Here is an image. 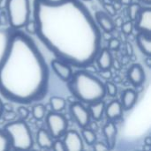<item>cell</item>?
I'll use <instances>...</instances> for the list:
<instances>
[{
    "label": "cell",
    "mask_w": 151,
    "mask_h": 151,
    "mask_svg": "<svg viewBox=\"0 0 151 151\" xmlns=\"http://www.w3.org/2000/svg\"><path fill=\"white\" fill-rule=\"evenodd\" d=\"M84 1H90V0H84Z\"/></svg>",
    "instance_id": "46"
},
{
    "label": "cell",
    "mask_w": 151,
    "mask_h": 151,
    "mask_svg": "<svg viewBox=\"0 0 151 151\" xmlns=\"http://www.w3.org/2000/svg\"><path fill=\"white\" fill-rule=\"evenodd\" d=\"M50 104L53 111L55 112H60L64 111L65 108L66 102L64 98L58 97V96H53L50 99Z\"/></svg>",
    "instance_id": "20"
},
{
    "label": "cell",
    "mask_w": 151,
    "mask_h": 151,
    "mask_svg": "<svg viewBox=\"0 0 151 151\" xmlns=\"http://www.w3.org/2000/svg\"><path fill=\"white\" fill-rule=\"evenodd\" d=\"M141 2H142V3H145V4H150L151 3V0H140Z\"/></svg>",
    "instance_id": "44"
},
{
    "label": "cell",
    "mask_w": 151,
    "mask_h": 151,
    "mask_svg": "<svg viewBox=\"0 0 151 151\" xmlns=\"http://www.w3.org/2000/svg\"><path fill=\"white\" fill-rule=\"evenodd\" d=\"M114 7H115V9H116V11L118 12L120 8H121V6H122V4L119 3V1H117V2H114Z\"/></svg>",
    "instance_id": "39"
},
{
    "label": "cell",
    "mask_w": 151,
    "mask_h": 151,
    "mask_svg": "<svg viewBox=\"0 0 151 151\" xmlns=\"http://www.w3.org/2000/svg\"><path fill=\"white\" fill-rule=\"evenodd\" d=\"M99 75L106 81H110L112 78V73L110 69H100Z\"/></svg>",
    "instance_id": "31"
},
{
    "label": "cell",
    "mask_w": 151,
    "mask_h": 151,
    "mask_svg": "<svg viewBox=\"0 0 151 151\" xmlns=\"http://www.w3.org/2000/svg\"><path fill=\"white\" fill-rule=\"evenodd\" d=\"M93 148L94 150L96 151H106L109 150V148L106 144H104V142H96L94 144H93Z\"/></svg>",
    "instance_id": "33"
},
{
    "label": "cell",
    "mask_w": 151,
    "mask_h": 151,
    "mask_svg": "<svg viewBox=\"0 0 151 151\" xmlns=\"http://www.w3.org/2000/svg\"><path fill=\"white\" fill-rule=\"evenodd\" d=\"M5 9L9 24L15 30L22 28L30 19L29 0H7Z\"/></svg>",
    "instance_id": "5"
},
{
    "label": "cell",
    "mask_w": 151,
    "mask_h": 151,
    "mask_svg": "<svg viewBox=\"0 0 151 151\" xmlns=\"http://www.w3.org/2000/svg\"><path fill=\"white\" fill-rule=\"evenodd\" d=\"M70 113L73 119L75 120V122L81 128H85L90 124L91 117L88 108H86L80 101L73 102L70 105Z\"/></svg>",
    "instance_id": "7"
},
{
    "label": "cell",
    "mask_w": 151,
    "mask_h": 151,
    "mask_svg": "<svg viewBox=\"0 0 151 151\" xmlns=\"http://www.w3.org/2000/svg\"><path fill=\"white\" fill-rule=\"evenodd\" d=\"M11 149V141L8 134L0 129V151L9 150Z\"/></svg>",
    "instance_id": "23"
},
{
    "label": "cell",
    "mask_w": 151,
    "mask_h": 151,
    "mask_svg": "<svg viewBox=\"0 0 151 151\" xmlns=\"http://www.w3.org/2000/svg\"><path fill=\"white\" fill-rule=\"evenodd\" d=\"M51 149L55 151L65 150V146H64V143H63V142L60 141V140H57V141H55L54 142H52Z\"/></svg>",
    "instance_id": "32"
},
{
    "label": "cell",
    "mask_w": 151,
    "mask_h": 151,
    "mask_svg": "<svg viewBox=\"0 0 151 151\" xmlns=\"http://www.w3.org/2000/svg\"><path fill=\"white\" fill-rule=\"evenodd\" d=\"M151 35L139 32L136 36V43L141 51L146 56L151 55Z\"/></svg>",
    "instance_id": "16"
},
{
    "label": "cell",
    "mask_w": 151,
    "mask_h": 151,
    "mask_svg": "<svg viewBox=\"0 0 151 151\" xmlns=\"http://www.w3.org/2000/svg\"><path fill=\"white\" fill-rule=\"evenodd\" d=\"M52 137L49 131L41 128L36 134V143L42 149H50L52 145Z\"/></svg>",
    "instance_id": "19"
},
{
    "label": "cell",
    "mask_w": 151,
    "mask_h": 151,
    "mask_svg": "<svg viewBox=\"0 0 151 151\" xmlns=\"http://www.w3.org/2000/svg\"><path fill=\"white\" fill-rule=\"evenodd\" d=\"M119 3L122 5H129L131 3H133V0H119Z\"/></svg>",
    "instance_id": "37"
},
{
    "label": "cell",
    "mask_w": 151,
    "mask_h": 151,
    "mask_svg": "<svg viewBox=\"0 0 151 151\" xmlns=\"http://www.w3.org/2000/svg\"><path fill=\"white\" fill-rule=\"evenodd\" d=\"M145 64L147 65V66L149 68L151 67V58L150 56H147V58L145 59Z\"/></svg>",
    "instance_id": "38"
},
{
    "label": "cell",
    "mask_w": 151,
    "mask_h": 151,
    "mask_svg": "<svg viewBox=\"0 0 151 151\" xmlns=\"http://www.w3.org/2000/svg\"><path fill=\"white\" fill-rule=\"evenodd\" d=\"M141 10H142V6L139 3H131L129 5H127V12L130 20L134 21Z\"/></svg>",
    "instance_id": "21"
},
{
    "label": "cell",
    "mask_w": 151,
    "mask_h": 151,
    "mask_svg": "<svg viewBox=\"0 0 151 151\" xmlns=\"http://www.w3.org/2000/svg\"><path fill=\"white\" fill-rule=\"evenodd\" d=\"M143 149L144 150H151V146H150V145H144V147H143Z\"/></svg>",
    "instance_id": "43"
},
{
    "label": "cell",
    "mask_w": 151,
    "mask_h": 151,
    "mask_svg": "<svg viewBox=\"0 0 151 151\" xmlns=\"http://www.w3.org/2000/svg\"><path fill=\"white\" fill-rule=\"evenodd\" d=\"M108 47H109V50H119V48L120 47V42H119V40L118 38L111 37L109 40Z\"/></svg>",
    "instance_id": "29"
},
{
    "label": "cell",
    "mask_w": 151,
    "mask_h": 151,
    "mask_svg": "<svg viewBox=\"0 0 151 151\" xmlns=\"http://www.w3.org/2000/svg\"><path fill=\"white\" fill-rule=\"evenodd\" d=\"M34 20L40 40L60 60L75 67L90 65L101 50L102 34L79 0H35Z\"/></svg>",
    "instance_id": "1"
},
{
    "label": "cell",
    "mask_w": 151,
    "mask_h": 151,
    "mask_svg": "<svg viewBox=\"0 0 151 151\" xmlns=\"http://www.w3.org/2000/svg\"><path fill=\"white\" fill-rule=\"evenodd\" d=\"M67 82L70 92L81 103L88 104L98 102L106 95L104 83L91 73L84 70L72 74Z\"/></svg>",
    "instance_id": "3"
},
{
    "label": "cell",
    "mask_w": 151,
    "mask_h": 151,
    "mask_svg": "<svg viewBox=\"0 0 151 151\" xmlns=\"http://www.w3.org/2000/svg\"><path fill=\"white\" fill-rule=\"evenodd\" d=\"M2 118L7 122L13 121L16 118V113L12 111H4L2 114Z\"/></svg>",
    "instance_id": "30"
},
{
    "label": "cell",
    "mask_w": 151,
    "mask_h": 151,
    "mask_svg": "<svg viewBox=\"0 0 151 151\" xmlns=\"http://www.w3.org/2000/svg\"><path fill=\"white\" fill-rule=\"evenodd\" d=\"M104 112L106 117L111 121H115L122 117L123 114V108L121 103L118 100L111 101L107 106H105Z\"/></svg>",
    "instance_id": "14"
},
{
    "label": "cell",
    "mask_w": 151,
    "mask_h": 151,
    "mask_svg": "<svg viewBox=\"0 0 151 151\" xmlns=\"http://www.w3.org/2000/svg\"><path fill=\"white\" fill-rule=\"evenodd\" d=\"M51 67H52L53 71L55 72V73L63 81L67 82L73 74V70H72L71 66L67 63H65L62 60H58V59L52 60Z\"/></svg>",
    "instance_id": "11"
},
{
    "label": "cell",
    "mask_w": 151,
    "mask_h": 151,
    "mask_svg": "<svg viewBox=\"0 0 151 151\" xmlns=\"http://www.w3.org/2000/svg\"><path fill=\"white\" fill-rule=\"evenodd\" d=\"M120 27H121L122 33L127 35H128L133 33V30H134V21L128 20V21L123 22V24L121 25Z\"/></svg>",
    "instance_id": "26"
},
{
    "label": "cell",
    "mask_w": 151,
    "mask_h": 151,
    "mask_svg": "<svg viewBox=\"0 0 151 151\" xmlns=\"http://www.w3.org/2000/svg\"><path fill=\"white\" fill-rule=\"evenodd\" d=\"M104 8L106 11V13L109 14L111 17H114L117 14V11L114 5L111 3H104Z\"/></svg>",
    "instance_id": "28"
},
{
    "label": "cell",
    "mask_w": 151,
    "mask_h": 151,
    "mask_svg": "<svg viewBox=\"0 0 151 151\" xmlns=\"http://www.w3.org/2000/svg\"><path fill=\"white\" fill-rule=\"evenodd\" d=\"M49 70L34 42L21 32L12 33L0 61V93L19 104L42 99L48 88Z\"/></svg>",
    "instance_id": "2"
},
{
    "label": "cell",
    "mask_w": 151,
    "mask_h": 151,
    "mask_svg": "<svg viewBox=\"0 0 151 151\" xmlns=\"http://www.w3.org/2000/svg\"><path fill=\"white\" fill-rule=\"evenodd\" d=\"M8 134L11 147L18 150H28L34 145V140L27 124L23 120L10 121L4 127Z\"/></svg>",
    "instance_id": "4"
},
{
    "label": "cell",
    "mask_w": 151,
    "mask_h": 151,
    "mask_svg": "<svg viewBox=\"0 0 151 151\" xmlns=\"http://www.w3.org/2000/svg\"><path fill=\"white\" fill-rule=\"evenodd\" d=\"M127 51H128V53L130 54V56L133 54V48H132V46H131V44H129V43H127Z\"/></svg>",
    "instance_id": "41"
},
{
    "label": "cell",
    "mask_w": 151,
    "mask_h": 151,
    "mask_svg": "<svg viewBox=\"0 0 151 151\" xmlns=\"http://www.w3.org/2000/svg\"><path fill=\"white\" fill-rule=\"evenodd\" d=\"M47 130L54 139L62 137L67 130L68 121L65 117L59 112H50L46 116Z\"/></svg>",
    "instance_id": "6"
},
{
    "label": "cell",
    "mask_w": 151,
    "mask_h": 151,
    "mask_svg": "<svg viewBox=\"0 0 151 151\" xmlns=\"http://www.w3.org/2000/svg\"><path fill=\"white\" fill-rule=\"evenodd\" d=\"M127 78L134 87H140L145 81V72L140 64H134L127 71Z\"/></svg>",
    "instance_id": "10"
},
{
    "label": "cell",
    "mask_w": 151,
    "mask_h": 151,
    "mask_svg": "<svg viewBox=\"0 0 151 151\" xmlns=\"http://www.w3.org/2000/svg\"><path fill=\"white\" fill-rule=\"evenodd\" d=\"M25 29L28 34L35 35L36 33V24L34 19H28V21L25 24Z\"/></svg>",
    "instance_id": "27"
},
{
    "label": "cell",
    "mask_w": 151,
    "mask_h": 151,
    "mask_svg": "<svg viewBox=\"0 0 151 151\" xmlns=\"http://www.w3.org/2000/svg\"><path fill=\"white\" fill-rule=\"evenodd\" d=\"M45 112H46V108L44 105H42L41 104H35L32 110L33 117L36 120H42L45 117Z\"/></svg>",
    "instance_id": "24"
},
{
    "label": "cell",
    "mask_w": 151,
    "mask_h": 151,
    "mask_svg": "<svg viewBox=\"0 0 151 151\" xmlns=\"http://www.w3.org/2000/svg\"><path fill=\"white\" fill-rule=\"evenodd\" d=\"M104 109H105V104L103 100L92 104H88V108L90 117L96 121H99L102 119L104 113Z\"/></svg>",
    "instance_id": "18"
},
{
    "label": "cell",
    "mask_w": 151,
    "mask_h": 151,
    "mask_svg": "<svg viewBox=\"0 0 151 151\" xmlns=\"http://www.w3.org/2000/svg\"><path fill=\"white\" fill-rule=\"evenodd\" d=\"M104 88H105V92L108 96H110L111 97L116 96L117 92H118V88H117V86L113 82L107 81L104 83Z\"/></svg>",
    "instance_id": "25"
},
{
    "label": "cell",
    "mask_w": 151,
    "mask_h": 151,
    "mask_svg": "<svg viewBox=\"0 0 151 151\" xmlns=\"http://www.w3.org/2000/svg\"><path fill=\"white\" fill-rule=\"evenodd\" d=\"M7 4V0H0V10L5 9Z\"/></svg>",
    "instance_id": "36"
},
{
    "label": "cell",
    "mask_w": 151,
    "mask_h": 151,
    "mask_svg": "<svg viewBox=\"0 0 151 151\" xmlns=\"http://www.w3.org/2000/svg\"><path fill=\"white\" fill-rule=\"evenodd\" d=\"M112 2H117V1H119V0H111Z\"/></svg>",
    "instance_id": "45"
},
{
    "label": "cell",
    "mask_w": 151,
    "mask_h": 151,
    "mask_svg": "<svg viewBox=\"0 0 151 151\" xmlns=\"http://www.w3.org/2000/svg\"><path fill=\"white\" fill-rule=\"evenodd\" d=\"M18 114L21 117V119H26L28 118V115H29V111L27 108L24 107V106H20L18 108Z\"/></svg>",
    "instance_id": "34"
},
{
    "label": "cell",
    "mask_w": 151,
    "mask_h": 151,
    "mask_svg": "<svg viewBox=\"0 0 151 151\" xmlns=\"http://www.w3.org/2000/svg\"><path fill=\"white\" fill-rule=\"evenodd\" d=\"M137 93L133 89H126L121 96V105L123 110L128 111L132 109L137 101Z\"/></svg>",
    "instance_id": "17"
},
{
    "label": "cell",
    "mask_w": 151,
    "mask_h": 151,
    "mask_svg": "<svg viewBox=\"0 0 151 151\" xmlns=\"http://www.w3.org/2000/svg\"><path fill=\"white\" fill-rule=\"evenodd\" d=\"M95 19L99 27L104 30V32L111 33L115 29V24L111 17L104 12L98 11L96 12Z\"/></svg>",
    "instance_id": "12"
},
{
    "label": "cell",
    "mask_w": 151,
    "mask_h": 151,
    "mask_svg": "<svg viewBox=\"0 0 151 151\" xmlns=\"http://www.w3.org/2000/svg\"><path fill=\"white\" fill-rule=\"evenodd\" d=\"M81 134L86 143L89 146H92L96 142V134L92 129H88L85 127L81 131Z\"/></svg>",
    "instance_id": "22"
},
{
    "label": "cell",
    "mask_w": 151,
    "mask_h": 151,
    "mask_svg": "<svg viewBox=\"0 0 151 151\" xmlns=\"http://www.w3.org/2000/svg\"><path fill=\"white\" fill-rule=\"evenodd\" d=\"M63 143L65 150L80 151L84 149L82 139L75 130H68L65 133Z\"/></svg>",
    "instance_id": "8"
},
{
    "label": "cell",
    "mask_w": 151,
    "mask_h": 151,
    "mask_svg": "<svg viewBox=\"0 0 151 151\" xmlns=\"http://www.w3.org/2000/svg\"><path fill=\"white\" fill-rule=\"evenodd\" d=\"M3 112H4V104L2 103V101L0 99V118H2Z\"/></svg>",
    "instance_id": "42"
},
{
    "label": "cell",
    "mask_w": 151,
    "mask_h": 151,
    "mask_svg": "<svg viewBox=\"0 0 151 151\" xmlns=\"http://www.w3.org/2000/svg\"><path fill=\"white\" fill-rule=\"evenodd\" d=\"M134 27L138 32L151 34V9L150 7L142 8L136 19Z\"/></svg>",
    "instance_id": "9"
},
{
    "label": "cell",
    "mask_w": 151,
    "mask_h": 151,
    "mask_svg": "<svg viewBox=\"0 0 151 151\" xmlns=\"http://www.w3.org/2000/svg\"><path fill=\"white\" fill-rule=\"evenodd\" d=\"M144 142H145L146 145H150V146H151V137L147 136V137L145 138V140H144Z\"/></svg>",
    "instance_id": "40"
},
{
    "label": "cell",
    "mask_w": 151,
    "mask_h": 151,
    "mask_svg": "<svg viewBox=\"0 0 151 151\" xmlns=\"http://www.w3.org/2000/svg\"><path fill=\"white\" fill-rule=\"evenodd\" d=\"M124 20L121 17H118L116 18V20L114 21V24H115V27H121V25L123 24Z\"/></svg>",
    "instance_id": "35"
},
{
    "label": "cell",
    "mask_w": 151,
    "mask_h": 151,
    "mask_svg": "<svg viewBox=\"0 0 151 151\" xmlns=\"http://www.w3.org/2000/svg\"><path fill=\"white\" fill-rule=\"evenodd\" d=\"M96 60L99 69H111L112 66L113 58L109 49L107 48L101 49L97 57L96 58Z\"/></svg>",
    "instance_id": "15"
},
{
    "label": "cell",
    "mask_w": 151,
    "mask_h": 151,
    "mask_svg": "<svg viewBox=\"0 0 151 151\" xmlns=\"http://www.w3.org/2000/svg\"><path fill=\"white\" fill-rule=\"evenodd\" d=\"M0 24H1V22H0Z\"/></svg>",
    "instance_id": "47"
},
{
    "label": "cell",
    "mask_w": 151,
    "mask_h": 151,
    "mask_svg": "<svg viewBox=\"0 0 151 151\" xmlns=\"http://www.w3.org/2000/svg\"><path fill=\"white\" fill-rule=\"evenodd\" d=\"M103 133L106 140V145L108 146L109 150H112L115 147L116 141H117V134H118V130L115 123L110 120V122H108L104 126Z\"/></svg>",
    "instance_id": "13"
}]
</instances>
